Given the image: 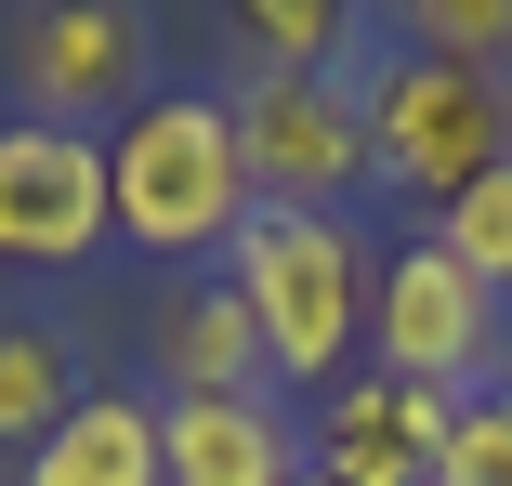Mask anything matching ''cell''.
<instances>
[{
    "mask_svg": "<svg viewBox=\"0 0 512 486\" xmlns=\"http://www.w3.org/2000/svg\"><path fill=\"white\" fill-rule=\"evenodd\" d=\"M119 237L106 198V132H66V119H0V263L14 276H66Z\"/></svg>",
    "mask_w": 512,
    "mask_h": 486,
    "instance_id": "cell-5",
    "label": "cell"
},
{
    "mask_svg": "<svg viewBox=\"0 0 512 486\" xmlns=\"http://www.w3.org/2000/svg\"><path fill=\"white\" fill-rule=\"evenodd\" d=\"M145 355L171 395H276V368H263V329L224 276H171L158 289V316H145Z\"/></svg>",
    "mask_w": 512,
    "mask_h": 486,
    "instance_id": "cell-10",
    "label": "cell"
},
{
    "mask_svg": "<svg viewBox=\"0 0 512 486\" xmlns=\"http://www.w3.org/2000/svg\"><path fill=\"white\" fill-rule=\"evenodd\" d=\"M27 486H171V473H158V395H132V381H79V408L27 447Z\"/></svg>",
    "mask_w": 512,
    "mask_h": 486,
    "instance_id": "cell-11",
    "label": "cell"
},
{
    "mask_svg": "<svg viewBox=\"0 0 512 486\" xmlns=\"http://www.w3.org/2000/svg\"><path fill=\"white\" fill-rule=\"evenodd\" d=\"M289 486H329V473H289Z\"/></svg>",
    "mask_w": 512,
    "mask_h": 486,
    "instance_id": "cell-17",
    "label": "cell"
},
{
    "mask_svg": "<svg viewBox=\"0 0 512 486\" xmlns=\"http://www.w3.org/2000/svg\"><path fill=\"white\" fill-rule=\"evenodd\" d=\"M158 473L171 486H289L302 434L276 421V395H158Z\"/></svg>",
    "mask_w": 512,
    "mask_h": 486,
    "instance_id": "cell-9",
    "label": "cell"
},
{
    "mask_svg": "<svg viewBox=\"0 0 512 486\" xmlns=\"http://www.w3.org/2000/svg\"><path fill=\"white\" fill-rule=\"evenodd\" d=\"M355 119H368V171L394 198H460L512 158V79L499 66H447V53H407V40H368L355 66Z\"/></svg>",
    "mask_w": 512,
    "mask_h": 486,
    "instance_id": "cell-3",
    "label": "cell"
},
{
    "mask_svg": "<svg viewBox=\"0 0 512 486\" xmlns=\"http://www.w3.org/2000/svg\"><path fill=\"white\" fill-rule=\"evenodd\" d=\"M434 237H447V250H460L486 289H512V158H499L486 184H460V198L434 211Z\"/></svg>",
    "mask_w": 512,
    "mask_h": 486,
    "instance_id": "cell-16",
    "label": "cell"
},
{
    "mask_svg": "<svg viewBox=\"0 0 512 486\" xmlns=\"http://www.w3.org/2000/svg\"><path fill=\"white\" fill-rule=\"evenodd\" d=\"M447 421H460V395H447V381L342 368L329 395H316V421H302V473H329V486H434Z\"/></svg>",
    "mask_w": 512,
    "mask_h": 486,
    "instance_id": "cell-8",
    "label": "cell"
},
{
    "mask_svg": "<svg viewBox=\"0 0 512 486\" xmlns=\"http://www.w3.org/2000/svg\"><path fill=\"white\" fill-rule=\"evenodd\" d=\"M79 408V342L53 316H0V460H27Z\"/></svg>",
    "mask_w": 512,
    "mask_h": 486,
    "instance_id": "cell-12",
    "label": "cell"
},
{
    "mask_svg": "<svg viewBox=\"0 0 512 486\" xmlns=\"http://www.w3.org/2000/svg\"><path fill=\"white\" fill-rule=\"evenodd\" d=\"M237 40L263 66H355L368 53V0H237Z\"/></svg>",
    "mask_w": 512,
    "mask_h": 486,
    "instance_id": "cell-13",
    "label": "cell"
},
{
    "mask_svg": "<svg viewBox=\"0 0 512 486\" xmlns=\"http://www.w3.org/2000/svg\"><path fill=\"white\" fill-rule=\"evenodd\" d=\"M106 198H119V237L145 263H197L263 211L250 198V158H237V119H224V92H145V106L106 132Z\"/></svg>",
    "mask_w": 512,
    "mask_h": 486,
    "instance_id": "cell-1",
    "label": "cell"
},
{
    "mask_svg": "<svg viewBox=\"0 0 512 486\" xmlns=\"http://www.w3.org/2000/svg\"><path fill=\"white\" fill-rule=\"evenodd\" d=\"M368 276H381V263L355 250L342 211H250V224L224 237V289L250 303L276 381H342V368L368 355Z\"/></svg>",
    "mask_w": 512,
    "mask_h": 486,
    "instance_id": "cell-2",
    "label": "cell"
},
{
    "mask_svg": "<svg viewBox=\"0 0 512 486\" xmlns=\"http://www.w3.org/2000/svg\"><path fill=\"white\" fill-rule=\"evenodd\" d=\"M158 40L132 0H27V27H14V92H27V119H66V132H106L145 106V79Z\"/></svg>",
    "mask_w": 512,
    "mask_h": 486,
    "instance_id": "cell-6",
    "label": "cell"
},
{
    "mask_svg": "<svg viewBox=\"0 0 512 486\" xmlns=\"http://www.w3.org/2000/svg\"><path fill=\"white\" fill-rule=\"evenodd\" d=\"M394 40L447 66H512V0H394Z\"/></svg>",
    "mask_w": 512,
    "mask_h": 486,
    "instance_id": "cell-14",
    "label": "cell"
},
{
    "mask_svg": "<svg viewBox=\"0 0 512 486\" xmlns=\"http://www.w3.org/2000/svg\"><path fill=\"white\" fill-rule=\"evenodd\" d=\"M224 119H237V158H250V198L263 211H342L355 224V198L381 184L342 66H250L224 92Z\"/></svg>",
    "mask_w": 512,
    "mask_h": 486,
    "instance_id": "cell-4",
    "label": "cell"
},
{
    "mask_svg": "<svg viewBox=\"0 0 512 486\" xmlns=\"http://www.w3.org/2000/svg\"><path fill=\"white\" fill-rule=\"evenodd\" d=\"M434 486H512V381H460V421H447Z\"/></svg>",
    "mask_w": 512,
    "mask_h": 486,
    "instance_id": "cell-15",
    "label": "cell"
},
{
    "mask_svg": "<svg viewBox=\"0 0 512 486\" xmlns=\"http://www.w3.org/2000/svg\"><path fill=\"white\" fill-rule=\"evenodd\" d=\"M499 355V289L447 250V237H407L381 276H368V368H394V381H460Z\"/></svg>",
    "mask_w": 512,
    "mask_h": 486,
    "instance_id": "cell-7",
    "label": "cell"
}]
</instances>
